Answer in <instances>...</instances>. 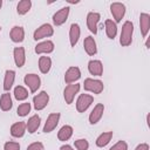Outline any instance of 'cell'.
Returning <instances> with one entry per match:
<instances>
[{
    "label": "cell",
    "mask_w": 150,
    "mask_h": 150,
    "mask_svg": "<svg viewBox=\"0 0 150 150\" xmlns=\"http://www.w3.org/2000/svg\"><path fill=\"white\" fill-rule=\"evenodd\" d=\"M134 35V23L131 21H125L122 26V30L120 34V45L122 47H128L132 42Z\"/></svg>",
    "instance_id": "obj_1"
},
{
    "label": "cell",
    "mask_w": 150,
    "mask_h": 150,
    "mask_svg": "<svg viewBox=\"0 0 150 150\" xmlns=\"http://www.w3.org/2000/svg\"><path fill=\"white\" fill-rule=\"evenodd\" d=\"M83 88L86 91H89V93H93V94H101L104 89V84L101 80H96V79H91V77H88L84 80L83 82Z\"/></svg>",
    "instance_id": "obj_2"
},
{
    "label": "cell",
    "mask_w": 150,
    "mask_h": 150,
    "mask_svg": "<svg viewBox=\"0 0 150 150\" xmlns=\"http://www.w3.org/2000/svg\"><path fill=\"white\" fill-rule=\"evenodd\" d=\"M23 82L28 87V89H29V91L32 94L36 93L39 90V88L41 87V79H40V76L38 74H34V73H30V74L25 75Z\"/></svg>",
    "instance_id": "obj_3"
},
{
    "label": "cell",
    "mask_w": 150,
    "mask_h": 150,
    "mask_svg": "<svg viewBox=\"0 0 150 150\" xmlns=\"http://www.w3.org/2000/svg\"><path fill=\"white\" fill-rule=\"evenodd\" d=\"M54 34V28L50 23H43L40 27H38L33 33V39L35 41L42 40L45 38H49Z\"/></svg>",
    "instance_id": "obj_4"
},
{
    "label": "cell",
    "mask_w": 150,
    "mask_h": 150,
    "mask_svg": "<svg viewBox=\"0 0 150 150\" xmlns=\"http://www.w3.org/2000/svg\"><path fill=\"white\" fill-rule=\"evenodd\" d=\"M80 89H81L80 83H71V84L66 86V88L63 89V98L67 104H71L74 102L75 96L79 94Z\"/></svg>",
    "instance_id": "obj_5"
},
{
    "label": "cell",
    "mask_w": 150,
    "mask_h": 150,
    "mask_svg": "<svg viewBox=\"0 0 150 150\" xmlns=\"http://www.w3.org/2000/svg\"><path fill=\"white\" fill-rule=\"evenodd\" d=\"M49 103V95L47 91L42 90L40 91L39 94H36L34 97H33V107L36 111H40V110H43Z\"/></svg>",
    "instance_id": "obj_6"
},
{
    "label": "cell",
    "mask_w": 150,
    "mask_h": 150,
    "mask_svg": "<svg viewBox=\"0 0 150 150\" xmlns=\"http://www.w3.org/2000/svg\"><path fill=\"white\" fill-rule=\"evenodd\" d=\"M94 102V97L89 94H80L76 100V110L77 112H84Z\"/></svg>",
    "instance_id": "obj_7"
},
{
    "label": "cell",
    "mask_w": 150,
    "mask_h": 150,
    "mask_svg": "<svg viewBox=\"0 0 150 150\" xmlns=\"http://www.w3.org/2000/svg\"><path fill=\"white\" fill-rule=\"evenodd\" d=\"M60 118H61V115L60 112H52L47 116V120L45 122V125L42 128V131L46 132V134H49L52 132L59 124L60 122Z\"/></svg>",
    "instance_id": "obj_8"
},
{
    "label": "cell",
    "mask_w": 150,
    "mask_h": 150,
    "mask_svg": "<svg viewBox=\"0 0 150 150\" xmlns=\"http://www.w3.org/2000/svg\"><path fill=\"white\" fill-rule=\"evenodd\" d=\"M110 13L116 23L121 22L125 15V5L122 2H112L110 5Z\"/></svg>",
    "instance_id": "obj_9"
},
{
    "label": "cell",
    "mask_w": 150,
    "mask_h": 150,
    "mask_svg": "<svg viewBox=\"0 0 150 150\" xmlns=\"http://www.w3.org/2000/svg\"><path fill=\"white\" fill-rule=\"evenodd\" d=\"M69 12H70V8L68 6L66 7H62L61 9H59L57 12H55L53 14V23L55 26H62L67 20H68V16H69Z\"/></svg>",
    "instance_id": "obj_10"
},
{
    "label": "cell",
    "mask_w": 150,
    "mask_h": 150,
    "mask_svg": "<svg viewBox=\"0 0 150 150\" xmlns=\"http://www.w3.org/2000/svg\"><path fill=\"white\" fill-rule=\"evenodd\" d=\"M81 79V70L79 67L76 66H71L69 67L66 73H64V82L67 84H71V83H76L79 80Z\"/></svg>",
    "instance_id": "obj_11"
},
{
    "label": "cell",
    "mask_w": 150,
    "mask_h": 150,
    "mask_svg": "<svg viewBox=\"0 0 150 150\" xmlns=\"http://www.w3.org/2000/svg\"><path fill=\"white\" fill-rule=\"evenodd\" d=\"M100 19L101 14L97 12H89L87 14V27L94 35L97 34V25L100 22Z\"/></svg>",
    "instance_id": "obj_12"
},
{
    "label": "cell",
    "mask_w": 150,
    "mask_h": 150,
    "mask_svg": "<svg viewBox=\"0 0 150 150\" xmlns=\"http://www.w3.org/2000/svg\"><path fill=\"white\" fill-rule=\"evenodd\" d=\"M103 112H104V104H103V103H97V104H95V107L93 108V110H91L90 114H89V118H88V120H89V123H90L91 125L98 123L100 120H101L102 116H103Z\"/></svg>",
    "instance_id": "obj_13"
},
{
    "label": "cell",
    "mask_w": 150,
    "mask_h": 150,
    "mask_svg": "<svg viewBox=\"0 0 150 150\" xmlns=\"http://www.w3.org/2000/svg\"><path fill=\"white\" fill-rule=\"evenodd\" d=\"M54 42L52 40H45V41H41L39 42L36 46H35V53L36 54H50L54 52Z\"/></svg>",
    "instance_id": "obj_14"
},
{
    "label": "cell",
    "mask_w": 150,
    "mask_h": 150,
    "mask_svg": "<svg viewBox=\"0 0 150 150\" xmlns=\"http://www.w3.org/2000/svg\"><path fill=\"white\" fill-rule=\"evenodd\" d=\"M13 59L14 63L18 68H21L26 63V50L23 47H15L13 49Z\"/></svg>",
    "instance_id": "obj_15"
},
{
    "label": "cell",
    "mask_w": 150,
    "mask_h": 150,
    "mask_svg": "<svg viewBox=\"0 0 150 150\" xmlns=\"http://www.w3.org/2000/svg\"><path fill=\"white\" fill-rule=\"evenodd\" d=\"M139 29L143 38H146L150 30V15L148 13L139 14Z\"/></svg>",
    "instance_id": "obj_16"
},
{
    "label": "cell",
    "mask_w": 150,
    "mask_h": 150,
    "mask_svg": "<svg viewBox=\"0 0 150 150\" xmlns=\"http://www.w3.org/2000/svg\"><path fill=\"white\" fill-rule=\"evenodd\" d=\"M26 122L21 121V122H15L14 124L11 125V129H9V132L13 137L15 138H21L23 137V135L26 134Z\"/></svg>",
    "instance_id": "obj_17"
},
{
    "label": "cell",
    "mask_w": 150,
    "mask_h": 150,
    "mask_svg": "<svg viewBox=\"0 0 150 150\" xmlns=\"http://www.w3.org/2000/svg\"><path fill=\"white\" fill-rule=\"evenodd\" d=\"M81 36V28L79 23H71L69 28V42L71 47H75Z\"/></svg>",
    "instance_id": "obj_18"
},
{
    "label": "cell",
    "mask_w": 150,
    "mask_h": 150,
    "mask_svg": "<svg viewBox=\"0 0 150 150\" xmlns=\"http://www.w3.org/2000/svg\"><path fill=\"white\" fill-rule=\"evenodd\" d=\"M9 38L14 43H20L25 40V29L21 26H14L12 27L9 32Z\"/></svg>",
    "instance_id": "obj_19"
},
{
    "label": "cell",
    "mask_w": 150,
    "mask_h": 150,
    "mask_svg": "<svg viewBox=\"0 0 150 150\" xmlns=\"http://www.w3.org/2000/svg\"><path fill=\"white\" fill-rule=\"evenodd\" d=\"M83 48H84V52L89 55V56H94L96 55L97 53V45H96V41L93 36H87L83 41Z\"/></svg>",
    "instance_id": "obj_20"
},
{
    "label": "cell",
    "mask_w": 150,
    "mask_h": 150,
    "mask_svg": "<svg viewBox=\"0 0 150 150\" xmlns=\"http://www.w3.org/2000/svg\"><path fill=\"white\" fill-rule=\"evenodd\" d=\"M88 71L94 76L103 75V64L100 60H90L88 62Z\"/></svg>",
    "instance_id": "obj_21"
},
{
    "label": "cell",
    "mask_w": 150,
    "mask_h": 150,
    "mask_svg": "<svg viewBox=\"0 0 150 150\" xmlns=\"http://www.w3.org/2000/svg\"><path fill=\"white\" fill-rule=\"evenodd\" d=\"M40 123H41V117L38 114H35V115L30 116L28 118V121L26 122V130L29 134H34L35 131H38V129L40 127Z\"/></svg>",
    "instance_id": "obj_22"
},
{
    "label": "cell",
    "mask_w": 150,
    "mask_h": 150,
    "mask_svg": "<svg viewBox=\"0 0 150 150\" xmlns=\"http://www.w3.org/2000/svg\"><path fill=\"white\" fill-rule=\"evenodd\" d=\"M104 29H105V34L110 40H114L117 35V23L114 20L107 19L104 21Z\"/></svg>",
    "instance_id": "obj_23"
},
{
    "label": "cell",
    "mask_w": 150,
    "mask_h": 150,
    "mask_svg": "<svg viewBox=\"0 0 150 150\" xmlns=\"http://www.w3.org/2000/svg\"><path fill=\"white\" fill-rule=\"evenodd\" d=\"M15 81V71L12 69H7L5 71V77H4V90L9 91L14 84Z\"/></svg>",
    "instance_id": "obj_24"
},
{
    "label": "cell",
    "mask_w": 150,
    "mask_h": 150,
    "mask_svg": "<svg viewBox=\"0 0 150 150\" xmlns=\"http://www.w3.org/2000/svg\"><path fill=\"white\" fill-rule=\"evenodd\" d=\"M73 132H74L73 127L66 124V125L61 127L60 130L57 131V138H59V141H61V142H66V141H68V139L73 136Z\"/></svg>",
    "instance_id": "obj_25"
},
{
    "label": "cell",
    "mask_w": 150,
    "mask_h": 150,
    "mask_svg": "<svg viewBox=\"0 0 150 150\" xmlns=\"http://www.w3.org/2000/svg\"><path fill=\"white\" fill-rule=\"evenodd\" d=\"M112 131H104V132H102L101 135H98V137L96 138V141H95V144H96V146H98V148H104L105 145H108L109 143H110V141H111V138H112Z\"/></svg>",
    "instance_id": "obj_26"
},
{
    "label": "cell",
    "mask_w": 150,
    "mask_h": 150,
    "mask_svg": "<svg viewBox=\"0 0 150 150\" xmlns=\"http://www.w3.org/2000/svg\"><path fill=\"white\" fill-rule=\"evenodd\" d=\"M13 107V101H12V96L8 91H5L1 97H0V109L2 111H9Z\"/></svg>",
    "instance_id": "obj_27"
},
{
    "label": "cell",
    "mask_w": 150,
    "mask_h": 150,
    "mask_svg": "<svg viewBox=\"0 0 150 150\" xmlns=\"http://www.w3.org/2000/svg\"><path fill=\"white\" fill-rule=\"evenodd\" d=\"M52 68V59L49 56H40L39 57V69L42 74L49 73Z\"/></svg>",
    "instance_id": "obj_28"
},
{
    "label": "cell",
    "mask_w": 150,
    "mask_h": 150,
    "mask_svg": "<svg viewBox=\"0 0 150 150\" xmlns=\"http://www.w3.org/2000/svg\"><path fill=\"white\" fill-rule=\"evenodd\" d=\"M32 8V1L30 0H21L16 5V13L19 15H25L27 14Z\"/></svg>",
    "instance_id": "obj_29"
},
{
    "label": "cell",
    "mask_w": 150,
    "mask_h": 150,
    "mask_svg": "<svg viewBox=\"0 0 150 150\" xmlns=\"http://www.w3.org/2000/svg\"><path fill=\"white\" fill-rule=\"evenodd\" d=\"M13 95L15 97L16 101H25L28 98V90L23 87V86H16L14 88V91H13Z\"/></svg>",
    "instance_id": "obj_30"
},
{
    "label": "cell",
    "mask_w": 150,
    "mask_h": 150,
    "mask_svg": "<svg viewBox=\"0 0 150 150\" xmlns=\"http://www.w3.org/2000/svg\"><path fill=\"white\" fill-rule=\"evenodd\" d=\"M30 109H32V104L29 102H23L18 107L16 115L20 116V117H25L30 112Z\"/></svg>",
    "instance_id": "obj_31"
},
{
    "label": "cell",
    "mask_w": 150,
    "mask_h": 150,
    "mask_svg": "<svg viewBox=\"0 0 150 150\" xmlns=\"http://www.w3.org/2000/svg\"><path fill=\"white\" fill-rule=\"evenodd\" d=\"M74 145L76 150H88L89 149V142L86 138H79L74 141Z\"/></svg>",
    "instance_id": "obj_32"
},
{
    "label": "cell",
    "mask_w": 150,
    "mask_h": 150,
    "mask_svg": "<svg viewBox=\"0 0 150 150\" xmlns=\"http://www.w3.org/2000/svg\"><path fill=\"white\" fill-rule=\"evenodd\" d=\"M4 150H20V144L14 141H8L4 144Z\"/></svg>",
    "instance_id": "obj_33"
},
{
    "label": "cell",
    "mask_w": 150,
    "mask_h": 150,
    "mask_svg": "<svg viewBox=\"0 0 150 150\" xmlns=\"http://www.w3.org/2000/svg\"><path fill=\"white\" fill-rule=\"evenodd\" d=\"M109 150H128V143L121 139L117 143H115L111 148H109Z\"/></svg>",
    "instance_id": "obj_34"
},
{
    "label": "cell",
    "mask_w": 150,
    "mask_h": 150,
    "mask_svg": "<svg viewBox=\"0 0 150 150\" xmlns=\"http://www.w3.org/2000/svg\"><path fill=\"white\" fill-rule=\"evenodd\" d=\"M26 150H45V145L42 142H33L27 146Z\"/></svg>",
    "instance_id": "obj_35"
},
{
    "label": "cell",
    "mask_w": 150,
    "mask_h": 150,
    "mask_svg": "<svg viewBox=\"0 0 150 150\" xmlns=\"http://www.w3.org/2000/svg\"><path fill=\"white\" fill-rule=\"evenodd\" d=\"M135 150H149V144L148 143H141L135 148Z\"/></svg>",
    "instance_id": "obj_36"
},
{
    "label": "cell",
    "mask_w": 150,
    "mask_h": 150,
    "mask_svg": "<svg viewBox=\"0 0 150 150\" xmlns=\"http://www.w3.org/2000/svg\"><path fill=\"white\" fill-rule=\"evenodd\" d=\"M59 150H75V149H74L71 145H69V144H63V145L60 146Z\"/></svg>",
    "instance_id": "obj_37"
},
{
    "label": "cell",
    "mask_w": 150,
    "mask_h": 150,
    "mask_svg": "<svg viewBox=\"0 0 150 150\" xmlns=\"http://www.w3.org/2000/svg\"><path fill=\"white\" fill-rule=\"evenodd\" d=\"M1 7H2V0H0V9H1Z\"/></svg>",
    "instance_id": "obj_38"
},
{
    "label": "cell",
    "mask_w": 150,
    "mask_h": 150,
    "mask_svg": "<svg viewBox=\"0 0 150 150\" xmlns=\"http://www.w3.org/2000/svg\"><path fill=\"white\" fill-rule=\"evenodd\" d=\"M0 32H1V27H0Z\"/></svg>",
    "instance_id": "obj_39"
}]
</instances>
